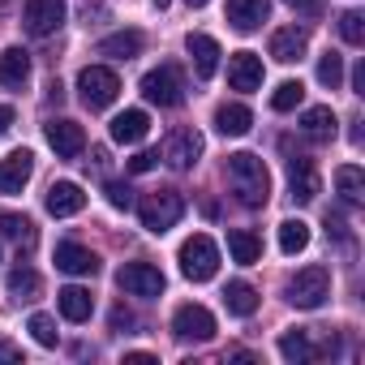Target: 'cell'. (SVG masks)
Segmentation results:
<instances>
[{"label": "cell", "instance_id": "d4e9b609", "mask_svg": "<svg viewBox=\"0 0 365 365\" xmlns=\"http://www.w3.org/2000/svg\"><path fill=\"white\" fill-rule=\"evenodd\" d=\"M228 254H232V262L254 267V262L262 258V241H258L254 232H245V228H232V232H228Z\"/></svg>", "mask_w": 365, "mask_h": 365}, {"label": "cell", "instance_id": "d6a6232c", "mask_svg": "<svg viewBox=\"0 0 365 365\" xmlns=\"http://www.w3.org/2000/svg\"><path fill=\"white\" fill-rule=\"evenodd\" d=\"M9 292H18L22 301H35V292H39V275H35L31 267H18V271H9Z\"/></svg>", "mask_w": 365, "mask_h": 365}, {"label": "cell", "instance_id": "ee69618b", "mask_svg": "<svg viewBox=\"0 0 365 365\" xmlns=\"http://www.w3.org/2000/svg\"><path fill=\"white\" fill-rule=\"evenodd\" d=\"M125 365H155L150 352H125Z\"/></svg>", "mask_w": 365, "mask_h": 365}, {"label": "cell", "instance_id": "d590c367", "mask_svg": "<svg viewBox=\"0 0 365 365\" xmlns=\"http://www.w3.org/2000/svg\"><path fill=\"white\" fill-rule=\"evenodd\" d=\"M26 331L35 335V344H43V348H56V322L48 318V314H31V322H26Z\"/></svg>", "mask_w": 365, "mask_h": 365}, {"label": "cell", "instance_id": "44dd1931", "mask_svg": "<svg viewBox=\"0 0 365 365\" xmlns=\"http://www.w3.org/2000/svg\"><path fill=\"white\" fill-rule=\"evenodd\" d=\"M56 305H61V314H65L69 322H86V318L95 314V297H91L86 288H78V284L61 288V292H56Z\"/></svg>", "mask_w": 365, "mask_h": 365}, {"label": "cell", "instance_id": "8992f818", "mask_svg": "<svg viewBox=\"0 0 365 365\" xmlns=\"http://www.w3.org/2000/svg\"><path fill=\"white\" fill-rule=\"evenodd\" d=\"M142 95L150 103H159V108H176L180 99H185V78H180L176 65H159V69H150L142 78Z\"/></svg>", "mask_w": 365, "mask_h": 365}, {"label": "cell", "instance_id": "9a60e30c", "mask_svg": "<svg viewBox=\"0 0 365 365\" xmlns=\"http://www.w3.org/2000/svg\"><path fill=\"white\" fill-rule=\"evenodd\" d=\"M56 267H61L65 275H95V271H99V258H95L86 245H78V241H61V245H56Z\"/></svg>", "mask_w": 365, "mask_h": 365}, {"label": "cell", "instance_id": "5b68a950", "mask_svg": "<svg viewBox=\"0 0 365 365\" xmlns=\"http://www.w3.org/2000/svg\"><path fill=\"white\" fill-rule=\"evenodd\" d=\"M78 91H82V103H86L91 112H99V108H108V103L120 95V78H116L108 65H86V69L78 73Z\"/></svg>", "mask_w": 365, "mask_h": 365}, {"label": "cell", "instance_id": "f1b7e54d", "mask_svg": "<svg viewBox=\"0 0 365 365\" xmlns=\"http://www.w3.org/2000/svg\"><path fill=\"white\" fill-rule=\"evenodd\" d=\"M279 352H284V361H297V365H305V361H314L318 356V348L309 344V331H288L284 339H279Z\"/></svg>", "mask_w": 365, "mask_h": 365}, {"label": "cell", "instance_id": "6da1fadb", "mask_svg": "<svg viewBox=\"0 0 365 365\" xmlns=\"http://www.w3.org/2000/svg\"><path fill=\"white\" fill-rule=\"evenodd\" d=\"M228 185L232 194L241 198V207H267L271 202V172L258 155L250 150H237L228 155Z\"/></svg>", "mask_w": 365, "mask_h": 365}, {"label": "cell", "instance_id": "ffe728a7", "mask_svg": "<svg viewBox=\"0 0 365 365\" xmlns=\"http://www.w3.org/2000/svg\"><path fill=\"white\" fill-rule=\"evenodd\" d=\"M185 48H190V56H194L198 78H215V69H220V43H215L211 35H190Z\"/></svg>", "mask_w": 365, "mask_h": 365}, {"label": "cell", "instance_id": "ba28073f", "mask_svg": "<svg viewBox=\"0 0 365 365\" xmlns=\"http://www.w3.org/2000/svg\"><path fill=\"white\" fill-rule=\"evenodd\" d=\"M172 335L176 339H194V344H207L215 335V314L207 305H180L172 314Z\"/></svg>", "mask_w": 365, "mask_h": 365}, {"label": "cell", "instance_id": "f6af8a7d", "mask_svg": "<svg viewBox=\"0 0 365 365\" xmlns=\"http://www.w3.org/2000/svg\"><path fill=\"white\" fill-rule=\"evenodd\" d=\"M150 5H155V9H168V5H172V0H150Z\"/></svg>", "mask_w": 365, "mask_h": 365}, {"label": "cell", "instance_id": "5bb4252c", "mask_svg": "<svg viewBox=\"0 0 365 365\" xmlns=\"http://www.w3.org/2000/svg\"><path fill=\"white\" fill-rule=\"evenodd\" d=\"M228 86H232V91H258V86H262V56L237 52V56L228 61Z\"/></svg>", "mask_w": 365, "mask_h": 365}, {"label": "cell", "instance_id": "2e32d148", "mask_svg": "<svg viewBox=\"0 0 365 365\" xmlns=\"http://www.w3.org/2000/svg\"><path fill=\"white\" fill-rule=\"evenodd\" d=\"M82 207H86V194H82V185H73V180H56L48 190V215L65 220V215H78Z\"/></svg>", "mask_w": 365, "mask_h": 365}, {"label": "cell", "instance_id": "603a6c76", "mask_svg": "<svg viewBox=\"0 0 365 365\" xmlns=\"http://www.w3.org/2000/svg\"><path fill=\"white\" fill-rule=\"evenodd\" d=\"M142 31H116L108 39H99V56H116V61H133L142 52Z\"/></svg>", "mask_w": 365, "mask_h": 365}, {"label": "cell", "instance_id": "ac0fdd59", "mask_svg": "<svg viewBox=\"0 0 365 365\" xmlns=\"http://www.w3.org/2000/svg\"><path fill=\"white\" fill-rule=\"evenodd\" d=\"M305 48H309V35H305L301 26H284V31H275V35H271V56H275L279 65L301 61V56H305Z\"/></svg>", "mask_w": 365, "mask_h": 365}, {"label": "cell", "instance_id": "e575fe53", "mask_svg": "<svg viewBox=\"0 0 365 365\" xmlns=\"http://www.w3.org/2000/svg\"><path fill=\"white\" fill-rule=\"evenodd\" d=\"M318 82L331 86V91L344 82V56H339V52H327V56L318 61Z\"/></svg>", "mask_w": 365, "mask_h": 365}, {"label": "cell", "instance_id": "9c48e42d", "mask_svg": "<svg viewBox=\"0 0 365 365\" xmlns=\"http://www.w3.org/2000/svg\"><path fill=\"white\" fill-rule=\"evenodd\" d=\"M65 9H69L65 0H26L22 22H26V31H31L35 39H48V35H56V31H61Z\"/></svg>", "mask_w": 365, "mask_h": 365}, {"label": "cell", "instance_id": "bcb514c9", "mask_svg": "<svg viewBox=\"0 0 365 365\" xmlns=\"http://www.w3.org/2000/svg\"><path fill=\"white\" fill-rule=\"evenodd\" d=\"M190 5H194V9H202V5H207V0H190Z\"/></svg>", "mask_w": 365, "mask_h": 365}, {"label": "cell", "instance_id": "74e56055", "mask_svg": "<svg viewBox=\"0 0 365 365\" xmlns=\"http://www.w3.org/2000/svg\"><path fill=\"white\" fill-rule=\"evenodd\" d=\"M159 163V150H138L133 159H129V172H150Z\"/></svg>", "mask_w": 365, "mask_h": 365}, {"label": "cell", "instance_id": "3957f363", "mask_svg": "<svg viewBox=\"0 0 365 365\" xmlns=\"http://www.w3.org/2000/svg\"><path fill=\"white\" fill-rule=\"evenodd\" d=\"M180 275L185 279H194V284H207V279H215V271H220V245L207 237V232H194L185 245H180Z\"/></svg>", "mask_w": 365, "mask_h": 365}, {"label": "cell", "instance_id": "60d3db41", "mask_svg": "<svg viewBox=\"0 0 365 365\" xmlns=\"http://www.w3.org/2000/svg\"><path fill=\"white\" fill-rule=\"evenodd\" d=\"M352 95H365V61H356L352 69Z\"/></svg>", "mask_w": 365, "mask_h": 365}, {"label": "cell", "instance_id": "4dcf8cb0", "mask_svg": "<svg viewBox=\"0 0 365 365\" xmlns=\"http://www.w3.org/2000/svg\"><path fill=\"white\" fill-rule=\"evenodd\" d=\"M0 232H5L9 241H18V245H26V250L35 245V224H31L26 215H14V211L0 215Z\"/></svg>", "mask_w": 365, "mask_h": 365}, {"label": "cell", "instance_id": "8fae6325", "mask_svg": "<svg viewBox=\"0 0 365 365\" xmlns=\"http://www.w3.org/2000/svg\"><path fill=\"white\" fill-rule=\"evenodd\" d=\"M48 146L61 155V159H78L82 150H86V133H82V125L78 120H48Z\"/></svg>", "mask_w": 365, "mask_h": 365}, {"label": "cell", "instance_id": "7402d4cb", "mask_svg": "<svg viewBox=\"0 0 365 365\" xmlns=\"http://www.w3.org/2000/svg\"><path fill=\"white\" fill-rule=\"evenodd\" d=\"M0 82L9 91H22L31 82V56L22 48H5V56H0Z\"/></svg>", "mask_w": 365, "mask_h": 365}, {"label": "cell", "instance_id": "52a82bcc", "mask_svg": "<svg viewBox=\"0 0 365 365\" xmlns=\"http://www.w3.org/2000/svg\"><path fill=\"white\" fill-rule=\"evenodd\" d=\"M202 133L198 129H190V125H180V129H172L168 133V142H163V159L176 168V172H190L194 163H198V155H202Z\"/></svg>", "mask_w": 365, "mask_h": 365}, {"label": "cell", "instance_id": "7a4b0ae2", "mask_svg": "<svg viewBox=\"0 0 365 365\" xmlns=\"http://www.w3.org/2000/svg\"><path fill=\"white\" fill-rule=\"evenodd\" d=\"M180 215H185V198H180L176 190H155V194H146V198L138 202V220H142V228L155 232V237H163L168 228H176Z\"/></svg>", "mask_w": 365, "mask_h": 365}, {"label": "cell", "instance_id": "7bdbcfd3", "mask_svg": "<svg viewBox=\"0 0 365 365\" xmlns=\"http://www.w3.org/2000/svg\"><path fill=\"white\" fill-rule=\"evenodd\" d=\"M14 129V108H5V103H0V138H5Z\"/></svg>", "mask_w": 365, "mask_h": 365}, {"label": "cell", "instance_id": "83f0119b", "mask_svg": "<svg viewBox=\"0 0 365 365\" xmlns=\"http://www.w3.org/2000/svg\"><path fill=\"white\" fill-rule=\"evenodd\" d=\"M301 129H305L314 142H331V138H335V112H331V108H309V112L301 116Z\"/></svg>", "mask_w": 365, "mask_h": 365}, {"label": "cell", "instance_id": "e0dca14e", "mask_svg": "<svg viewBox=\"0 0 365 365\" xmlns=\"http://www.w3.org/2000/svg\"><path fill=\"white\" fill-rule=\"evenodd\" d=\"M267 14H271V0H228V22H232L241 35L258 31V26L267 22Z\"/></svg>", "mask_w": 365, "mask_h": 365}, {"label": "cell", "instance_id": "4fadbf2b", "mask_svg": "<svg viewBox=\"0 0 365 365\" xmlns=\"http://www.w3.org/2000/svg\"><path fill=\"white\" fill-rule=\"evenodd\" d=\"M288 185H292V198H297V202H314V198H318L314 159H305V155H292V159H288Z\"/></svg>", "mask_w": 365, "mask_h": 365}, {"label": "cell", "instance_id": "8d00e7d4", "mask_svg": "<svg viewBox=\"0 0 365 365\" xmlns=\"http://www.w3.org/2000/svg\"><path fill=\"white\" fill-rule=\"evenodd\" d=\"M103 194H108V202H112L116 211H129V207H133V190L125 185V180H108Z\"/></svg>", "mask_w": 365, "mask_h": 365}, {"label": "cell", "instance_id": "1f68e13d", "mask_svg": "<svg viewBox=\"0 0 365 365\" xmlns=\"http://www.w3.org/2000/svg\"><path fill=\"white\" fill-rule=\"evenodd\" d=\"M301 99H305V86L301 82H279L275 95H271V108L275 112H292V108H301Z\"/></svg>", "mask_w": 365, "mask_h": 365}, {"label": "cell", "instance_id": "f546056e", "mask_svg": "<svg viewBox=\"0 0 365 365\" xmlns=\"http://www.w3.org/2000/svg\"><path fill=\"white\" fill-rule=\"evenodd\" d=\"M305 245H309V224H305V220H284V224H279V250L292 258V254H301Z\"/></svg>", "mask_w": 365, "mask_h": 365}, {"label": "cell", "instance_id": "b9f144b4", "mask_svg": "<svg viewBox=\"0 0 365 365\" xmlns=\"http://www.w3.org/2000/svg\"><path fill=\"white\" fill-rule=\"evenodd\" d=\"M0 361H22V348H14L9 339H0Z\"/></svg>", "mask_w": 365, "mask_h": 365}, {"label": "cell", "instance_id": "ab89813d", "mask_svg": "<svg viewBox=\"0 0 365 365\" xmlns=\"http://www.w3.org/2000/svg\"><path fill=\"white\" fill-rule=\"evenodd\" d=\"M284 5H288L292 14H305V18H314V14H318V0H284Z\"/></svg>", "mask_w": 365, "mask_h": 365}, {"label": "cell", "instance_id": "4316f807", "mask_svg": "<svg viewBox=\"0 0 365 365\" xmlns=\"http://www.w3.org/2000/svg\"><path fill=\"white\" fill-rule=\"evenodd\" d=\"M335 190H339V198H344L348 207H356V202L365 198V176H361L356 163H344V168L335 172Z\"/></svg>", "mask_w": 365, "mask_h": 365}, {"label": "cell", "instance_id": "f35d334b", "mask_svg": "<svg viewBox=\"0 0 365 365\" xmlns=\"http://www.w3.org/2000/svg\"><path fill=\"white\" fill-rule=\"evenodd\" d=\"M133 322H138V318H133L125 305H116V309H112V331H129Z\"/></svg>", "mask_w": 365, "mask_h": 365}, {"label": "cell", "instance_id": "484cf974", "mask_svg": "<svg viewBox=\"0 0 365 365\" xmlns=\"http://www.w3.org/2000/svg\"><path fill=\"white\" fill-rule=\"evenodd\" d=\"M224 305H228V314H237V318H250V314L258 309V292H254V284H245V279H232V284L224 288Z\"/></svg>", "mask_w": 365, "mask_h": 365}, {"label": "cell", "instance_id": "277c9868", "mask_svg": "<svg viewBox=\"0 0 365 365\" xmlns=\"http://www.w3.org/2000/svg\"><path fill=\"white\" fill-rule=\"evenodd\" d=\"M331 297V271L327 267H305L288 279V301L297 309H318Z\"/></svg>", "mask_w": 365, "mask_h": 365}, {"label": "cell", "instance_id": "30bf717a", "mask_svg": "<svg viewBox=\"0 0 365 365\" xmlns=\"http://www.w3.org/2000/svg\"><path fill=\"white\" fill-rule=\"evenodd\" d=\"M120 288L133 292V297H159L163 292V271L155 262H125L120 267Z\"/></svg>", "mask_w": 365, "mask_h": 365}, {"label": "cell", "instance_id": "836d02e7", "mask_svg": "<svg viewBox=\"0 0 365 365\" xmlns=\"http://www.w3.org/2000/svg\"><path fill=\"white\" fill-rule=\"evenodd\" d=\"M339 35H344V43H352V48H361V43H365V14H356V9H348V14L339 18Z\"/></svg>", "mask_w": 365, "mask_h": 365}, {"label": "cell", "instance_id": "cb8c5ba5", "mask_svg": "<svg viewBox=\"0 0 365 365\" xmlns=\"http://www.w3.org/2000/svg\"><path fill=\"white\" fill-rule=\"evenodd\" d=\"M250 125H254V112H250L245 103H224V108L215 112V129H220L224 138H241V133H250Z\"/></svg>", "mask_w": 365, "mask_h": 365}, {"label": "cell", "instance_id": "7c38bea8", "mask_svg": "<svg viewBox=\"0 0 365 365\" xmlns=\"http://www.w3.org/2000/svg\"><path fill=\"white\" fill-rule=\"evenodd\" d=\"M31 172H35V155L31 150H14L9 159H0V194H22Z\"/></svg>", "mask_w": 365, "mask_h": 365}, {"label": "cell", "instance_id": "d6986e66", "mask_svg": "<svg viewBox=\"0 0 365 365\" xmlns=\"http://www.w3.org/2000/svg\"><path fill=\"white\" fill-rule=\"evenodd\" d=\"M146 129H150V116H146L142 108H129V112H120V116L112 120V142L133 146V142H142V138H146Z\"/></svg>", "mask_w": 365, "mask_h": 365}]
</instances>
